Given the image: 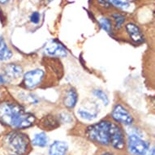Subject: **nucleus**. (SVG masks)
<instances>
[{"label": "nucleus", "instance_id": "nucleus-1", "mask_svg": "<svg viewBox=\"0 0 155 155\" xmlns=\"http://www.w3.org/2000/svg\"><path fill=\"white\" fill-rule=\"evenodd\" d=\"M36 121L35 115L11 100L0 101V123L13 130L26 129Z\"/></svg>", "mask_w": 155, "mask_h": 155}, {"label": "nucleus", "instance_id": "nucleus-2", "mask_svg": "<svg viewBox=\"0 0 155 155\" xmlns=\"http://www.w3.org/2000/svg\"><path fill=\"white\" fill-rule=\"evenodd\" d=\"M0 146L3 155H27L31 150L30 139L25 132L12 130L3 135Z\"/></svg>", "mask_w": 155, "mask_h": 155}, {"label": "nucleus", "instance_id": "nucleus-3", "mask_svg": "<svg viewBox=\"0 0 155 155\" xmlns=\"http://www.w3.org/2000/svg\"><path fill=\"white\" fill-rule=\"evenodd\" d=\"M114 123L104 120L86 127L85 136L90 141L103 147L110 145Z\"/></svg>", "mask_w": 155, "mask_h": 155}, {"label": "nucleus", "instance_id": "nucleus-4", "mask_svg": "<svg viewBox=\"0 0 155 155\" xmlns=\"http://www.w3.org/2000/svg\"><path fill=\"white\" fill-rule=\"evenodd\" d=\"M126 147L130 155H145L151 144L144 139V136L137 130H132L126 138Z\"/></svg>", "mask_w": 155, "mask_h": 155}, {"label": "nucleus", "instance_id": "nucleus-5", "mask_svg": "<svg viewBox=\"0 0 155 155\" xmlns=\"http://www.w3.org/2000/svg\"><path fill=\"white\" fill-rule=\"evenodd\" d=\"M111 118L118 124L124 125V126H131L133 124V117L128 110L125 108L122 104L117 103L113 107L111 111Z\"/></svg>", "mask_w": 155, "mask_h": 155}, {"label": "nucleus", "instance_id": "nucleus-6", "mask_svg": "<svg viewBox=\"0 0 155 155\" xmlns=\"http://www.w3.org/2000/svg\"><path fill=\"white\" fill-rule=\"evenodd\" d=\"M44 76H45V72L41 69L36 68L30 70L24 75V84L27 89H35L36 87L41 84Z\"/></svg>", "mask_w": 155, "mask_h": 155}, {"label": "nucleus", "instance_id": "nucleus-7", "mask_svg": "<svg viewBox=\"0 0 155 155\" xmlns=\"http://www.w3.org/2000/svg\"><path fill=\"white\" fill-rule=\"evenodd\" d=\"M110 147L114 150L122 151L126 147V137L124 130L116 124L113 125L112 129L111 140H110Z\"/></svg>", "mask_w": 155, "mask_h": 155}, {"label": "nucleus", "instance_id": "nucleus-8", "mask_svg": "<svg viewBox=\"0 0 155 155\" xmlns=\"http://www.w3.org/2000/svg\"><path fill=\"white\" fill-rule=\"evenodd\" d=\"M98 114V106L95 102H89L82 104L77 110V114L84 120L91 121Z\"/></svg>", "mask_w": 155, "mask_h": 155}, {"label": "nucleus", "instance_id": "nucleus-9", "mask_svg": "<svg viewBox=\"0 0 155 155\" xmlns=\"http://www.w3.org/2000/svg\"><path fill=\"white\" fill-rule=\"evenodd\" d=\"M68 144L64 140H54L48 148V155H67Z\"/></svg>", "mask_w": 155, "mask_h": 155}, {"label": "nucleus", "instance_id": "nucleus-10", "mask_svg": "<svg viewBox=\"0 0 155 155\" xmlns=\"http://www.w3.org/2000/svg\"><path fill=\"white\" fill-rule=\"evenodd\" d=\"M126 32L129 36L130 39L135 43H142L144 41V35L142 32L137 25L133 23H128L125 26Z\"/></svg>", "mask_w": 155, "mask_h": 155}, {"label": "nucleus", "instance_id": "nucleus-11", "mask_svg": "<svg viewBox=\"0 0 155 155\" xmlns=\"http://www.w3.org/2000/svg\"><path fill=\"white\" fill-rule=\"evenodd\" d=\"M46 53L54 57H65L68 55V51L61 44L55 41H51L46 47Z\"/></svg>", "mask_w": 155, "mask_h": 155}, {"label": "nucleus", "instance_id": "nucleus-12", "mask_svg": "<svg viewBox=\"0 0 155 155\" xmlns=\"http://www.w3.org/2000/svg\"><path fill=\"white\" fill-rule=\"evenodd\" d=\"M5 77L10 80H16L20 78L23 73V69L21 65L15 64H6L3 68Z\"/></svg>", "mask_w": 155, "mask_h": 155}, {"label": "nucleus", "instance_id": "nucleus-13", "mask_svg": "<svg viewBox=\"0 0 155 155\" xmlns=\"http://www.w3.org/2000/svg\"><path fill=\"white\" fill-rule=\"evenodd\" d=\"M78 102V94L74 88H70L66 91L64 97V107L68 109H73Z\"/></svg>", "mask_w": 155, "mask_h": 155}, {"label": "nucleus", "instance_id": "nucleus-14", "mask_svg": "<svg viewBox=\"0 0 155 155\" xmlns=\"http://www.w3.org/2000/svg\"><path fill=\"white\" fill-rule=\"evenodd\" d=\"M40 125L41 127L47 130H53L59 127L60 122L58 118L54 115H46L40 121Z\"/></svg>", "mask_w": 155, "mask_h": 155}, {"label": "nucleus", "instance_id": "nucleus-15", "mask_svg": "<svg viewBox=\"0 0 155 155\" xmlns=\"http://www.w3.org/2000/svg\"><path fill=\"white\" fill-rule=\"evenodd\" d=\"M31 145L38 148H46L49 145V137L45 132H38L33 136L32 140H30Z\"/></svg>", "mask_w": 155, "mask_h": 155}, {"label": "nucleus", "instance_id": "nucleus-16", "mask_svg": "<svg viewBox=\"0 0 155 155\" xmlns=\"http://www.w3.org/2000/svg\"><path fill=\"white\" fill-rule=\"evenodd\" d=\"M13 54L3 36L0 37V61H8L12 59Z\"/></svg>", "mask_w": 155, "mask_h": 155}, {"label": "nucleus", "instance_id": "nucleus-17", "mask_svg": "<svg viewBox=\"0 0 155 155\" xmlns=\"http://www.w3.org/2000/svg\"><path fill=\"white\" fill-rule=\"evenodd\" d=\"M93 94H94V95L97 98L101 100L104 105L107 106V105L109 104V98H108L107 94L104 91H102V89H95L93 92Z\"/></svg>", "mask_w": 155, "mask_h": 155}, {"label": "nucleus", "instance_id": "nucleus-18", "mask_svg": "<svg viewBox=\"0 0 155 155\" xmlns=\"http://www.w3.org/2000/svg\"><path fill=\"white\" fill-rule=\"evenodd\" d=\"M99 24L102 29H104L107 33H110V31L112 29L111 21L110 19L106 17H102L99 19Z\"/></svg>", "mask_w": 155, "mask_h": 155}, {"label": "nucleus", "instance_id": "nucleus-19", "mask_svg": "<svg viewBox=\"0 0 155 155\" xmlns=\"http://www.w3.org/2000/svg\"><path fill=\"white\" fill-rule=\"evenodd\" d=\"M112 17L114 20V23H115V28H120L123 26L124 23L125 21V17L124 15H120V14H113Z\"/></svg>", "mask_w": 155, "mask_h": 155}, {"label": "nucleus", "instance_id": "nucleus-20", "mask_svg": "<svg viewBox=\"0 0 155 155\" xmlns=\"http://www.w3.org/2000/svg\"><path fill=\"white\" fill-rule=\"evenodd\" d=\"M59 122L64 123V124H68V123H71L73 119L71 117V115L68 113H66V112H64V113H61L60 114H59Z\"/></svg>", "mask_w": 155, "mask_h": 155}, {"label": "nucleus", "instance_id": "nucleus-21", "mask_svg": "<svg viewBox=\"0 0 155 155\" xmlns=\"http://www.w3.org/2000/svg\"><path fill=\"white\" fill-rule=\"evenodd\" d=\"M109 1L113 5L120 8H126L129 6L128 3L126 2H123L121 0H109Z\"/></svg>", "mask_w": 155, "mask_h": 155}, {"label": "nucleus", "instance_id": "nucleus-22", "mask_svg": "<svg viewBox=\"0 0 155 155\" xmlns=\"http://www.w3.org/2000/svg\"><path fill=\"white\" fill-rule=\"evenodd\" d=\"M40 18H41V15L38 12H33L30 16V21L33 24H38L39 21H40Z\"/></svg>", "mask_w": 155, "mask_h": 155}, {"label": "nucleus", "instance_id": "nucleus-23", "mask_svg": "<svg viewBox=\"0 0 155 155\" xmlns=\"http://www.w3.org/2000/svg\"><path fill=\"white\" fill-rule=\"evenodd\" d=\"M145 155H155V150L154 147H150V150H148V152L145 153Z\"/></svg>", "mask_w": 155, "mask_h": 155}, {"label": "nucleus", "instance_id": "nucleus-24", "mask_svg": "<svg viewBox=\"0 0 155 155\" xmlns=\"http://www.w3.org/2000/svg\"><path fill=\"white\" fill-rule=\"evenodd\" d=\"M98 155H115L113 152L111 151H108V150H106V151H102V153H100Z\"/></svg>", "mask_w": 155, "mask_h": 155}, {"label": "nucleus", "instance_id": "nucleus-25", "mask_svg": "<svg viewBox=\"0 0 155 155\" xmlns=\"http://www.w3.org/2000/svg\"><path fill=\"white\" fill-rule=\"evenodd\" d=\"M3 84H5V78L2 74L0 73V85H2Z\"/></svg>", "mask_w": 155, "mask_h": 155}, {"label": "nucleus", "instance_id": "nucleus-26", "mask_svg": "<svg viewBox=\"0 0 155 155\" xmlns=\"http://www.w3.org/2000/svg\"><path fill=\"white\" fill-rule=\"evenodd\" d=\"M9 1V0H0V4H5Z\"/></svg>", "mask_w": 155, "mask_h": 155}]
</instances>
